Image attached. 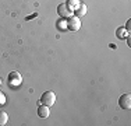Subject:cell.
<instances>
[{"label":"cell","mask_w":131,"mask_h":126,"mask_svg":"<svg viewBox=\"0 0 131 126\" xmlns=\"http://www.w3.org/2000/svg\"><path fill=\"white\" fill-rule=\"evenodd\" d=\"M8 78H10V84L11 83L18 84L21 81V76H20V73H17V71H11V73L8 74Z\"/></svg>","instance_id":"7"},{"label":"cell","mask_w":131,"mask_h":126,"mask_svg":"<svg viewBox=\"0 0 131 126\" xmlns=\"http://www.w3.org/2000/svg\"><path fill=\"white\" fill-rule=\"evenodd\" d=\"M38 115H39V118L46 119L49 115H50V109H49V106H48V105H43V104H40L39 108H38Z\"/></svg>","instance_id":"5"},{"label":"cell","mask_w":131,"mask_h":126,"mask_svg":"<svg viewBox=\"0 0 131 126\" xmlns=\"http://www.w3.org/2000/svg\"><path fill=\"white\" fill-rule=\"evenodd\" d=\"M4 102H6V97H4V94H3V93H0V105L4 104Z\"/></svg>","instance_id":"11"},{"label":"cell","mask_w":131,"mask_h":126,"mask_svg":"<svg viewBox=\"0 0 131 126\" xmlns=\"http://www.w3.org/2000/svg\"><path fill=\"white\" fill-rule=\"evenodd\" d=\"M80 0H67V6H68V7H70L71 8V10H75V8L77 7H78V6H80Z\"/></svg>","instance_id":"8"},{"label":"cell","mask_w":131,"mask_h":126,"mask_svg":"<svg viewBox=\"0 0 131 126\" xmlns=\"http://www.w3.org/2000/svg\"><path fill=\"white\" fill-rule=\"evenodd\" d=\"M40 102H42L43 105H48L49 108H50L53 104L56 102V94L53 93V91H45V93L42 94V97H40Z\"/></svg>","instance_id":"1"},{"label":"cell","mask_w":131,"mask_h":126,"mask_svg":"<svg viewBox=\"0 0 131 126\" xmlns=\"http://www.w3.org/2000/svg\"><path fill=\"white\" fill-rule=\"evenodd\" d=\"M128 34H130V32H127V30H126V28H123V27H120V28L117 30V38H120V39L126 38Z\"/></svg>","instance_id":"9"},{"label":"cell","mask_w":131,"mask_h":126,"mask_svg":"<svg viewBox=\"0 0 131 126\" xmlns=\"http://www.w3.org/2000/svg\"><path fill=\"white\" fill-rule=\"evenodd\" d=\"M0 84H2V78H0Z\"/></svg>","instance_id":"14"},{"label":"cell","mask_w":131,"mask_h":126,"mask_svg":"<svg viewBox=\"0 0 131 126\" xmlns=\"http://www.w3.org/2000/svg\"><path fill=\"white\" fill-rule=\"evenodd\" d=\"M118 105L123 109H130L131 108V97L130 94H123V95L118 98Z\"/></svg>","instance_id":"3"},{"label":"cell","mask_w":131,"mask_h":126,"mask_svg":"<svg viewBox=\"0 0 131 126\" xmlns=\"http://www.w3.org/2000/svg\"><path fill=\"white\" fill-rule=\"evenodd\" d=\"M126 38H127V43H128V46H131V41H130V37H128V35H127Z\"/></svg>","instance_id":"13"},{"label":"cell","mask_w":131,"mask_h":126,"mask_svg":"<svg viewBox=\"0 0 131 126\" xmlns=\"http://www.w3.org/2000/svg\"><path fill=\"white\" fill-rule=\"evenodd\" d=\"M86 14V6L84 4V3H80V6L75 8V10L73 11V15H75V17H82V15Z\"/></svg>","instance_id":"6"},{"label":"cell","mask_w":131,"mask_h":126,"mask_svg":"<svg viewBox=\"0 0 131 126\" xmlns=\"http://www.w3.org/2000/svg\"><path fill=\"white\" fill-rule=\"evenodd\" d=\"M81 27V21L78 17H75V15H71V17H68V21H67V28L70 31H78Z\"/></svg>","instance_id":"2"},{"label":"cell","mask_w":131,"mask_h":126,"mask_svg":"<svg viewBox=\"0 0 131 126\" xmlns=\"http://www.w3.org/2000/svg\"><path fill=\"white\" fill-rule=\"evenodd\" d=\"M130 28H131V20H128V21H127V27H126L127 32H130Z\"/></svg>","instance_id":"12"},{"label":"cell","mask_w":131,"mask_h":126,"mask_svg":"<svg viewBox=\"0 0 131 126\" xmlns=\"http://www.w3.org/2000/svg\"><path fill=\"white\" fill-rule=\"evenodd\" d=\"M7 121H8L7 113H6L4 111H0V126L6 125V123H7Z\"/></svg>","instance_id":"10"},{"label":"cell","mask_w":131,"mask_h":126,"mask_svg":"<svg viewBox=\"0 0 131 126\" xmlns=\"http://www.w3.org/2000/svg\"><path fill=\"white\" fill-rule=\"evenodd\" d=\"M57 11H59V14H60L61 17H66V18L73 15V10L67 6V3H61V4H59Z\"/></svg>","instance_id":"4"}]
</instances>
